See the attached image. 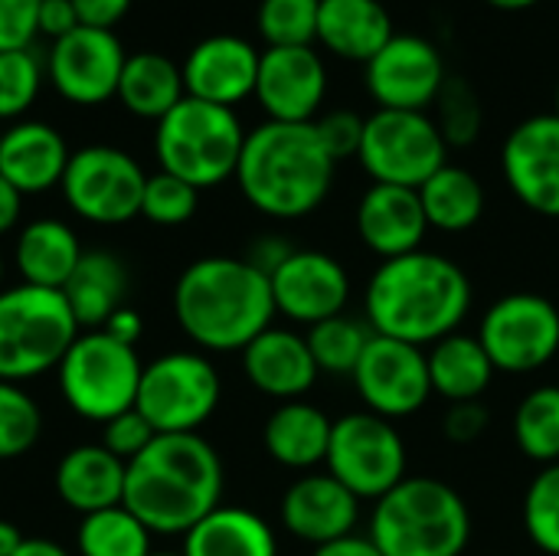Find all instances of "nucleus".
<instances>
[{
  "mask_svg": "<svg viewBox=\"0 0 559 556\" xmlns=\"http://www.w3.org/2000/svg\"><path fill=\"white\" fill-rule=\"evenodd\" d=\"M478 341L495 370L534 374L559 354V308L537 292H511L485 311Z\"/></svg>",
  "mask_w": 559,
  "mask_h": 556,
  "instance_id": "12",
  "label": "nucleus"
},
{
  "mask_svg": "<svg viewBox=\"0 0 559 556\" xmlns=\"http://www.w3.org/2000/svg\"><path fill=\"white\" fill-rule=\"evenodd\" d=\"M20 203H23V193H20L7 177H0V236H3L7 229L16 226V220H20Z\"/></svg>",
  "mask_w": 559,
  "mask_h": 556,
  "instance_id": "52",
  "label": "nucleus"
},
{
  "mask_svg": "<svg viewBox=\"0 0 559 556\" xmlns=\"http://www.w3.org/2000/svg\"><path fill=\"white\" fill-rule=\"evenodd\" d=\"M39 3L43 0H0V52L29 49L39 33Z\"/></svg>",
  "mask_w": 559,
  "mask_h": 556,
  "instance_id": "45",
  "label": "nucleus"
},
{
  "mask_svg": "<svg viewBox=\"0 0 559 556\" xmlns=\"http://www.w3.org/2000/svg\"><path fill=\"white\" fill-rule=\"evenodd\" d=\"M321 0H262L259 33L269 46H311L318 39Z\"/></svg>",
  "mask_w": 559,
  "mask_h": 556,
  "instance_id": "38",
  "label": "nucleus"
},
{
  "mask_svg": "<svg viewBox=\"0 0 559 556\" xmlns=\"http://www.w3.org/2000/svg\"><path fill=\"white\" fill-rule=\"evenodd\" d=\"M223 498V462L200 433H167L128 462L124 508L151 534H187Z\"/></svg>",
  "mask_w": 559,
  "mask_h": 556,
  "instance_id": "2",
  "label": "nucleus"
},
{
  "mask_svg": "<svg viewBox=\"0 0 559 556\" xmlns=\"http://www.w3.org/2000/svg\"><path fill=\"white\" fill-rule=\"evenodd\" d=\"M118 98L128 111L160 121L170 108H177L187 98L183 72L160 52L128 56L118 82Z\"/></svg>",
  "mask_w": 559,
  "mask_h": 556,
  "instance_id": "32",
  "label": "nucleus"
},
{
  "mask_svg": "<svg viewBox=\"0 0 559 556\" xmlns=\"http://www.w3.org/2000/svg\"><path fill=\"white\" fill-rule=\"evenodd\" d=\"M98 331H105L108 338H115L118 344H128V347H134L138 344V338H141V331H144V324H141V315L138 311H131V308H118Z\"/></svg>",
  "mask_w": 559,
  "mask_h": 556,
  "instance_id": "50",
  "label": "nucleus"
},
{
  "mask_svg": "<svg viewBox=\"0 0 559 556\" xmlns=\"http://www.w3.org/2000/svg\"><path fill=\"white\" fill-rule=\"evenodd\" d=\"M246 131L233 108L183 98L157 121L154 147L160 170L187 180L190 187H216L236 177Z\"/></svg>",
  "mask_w": 559,
  "mask_h": 556,
  "instance_id": "6",
  "label": "nucleus"
},
{
  "mask_svg": "<svg viewBox=\"0 0 559 556\" xmlns=\"http://www.w3.org/2000/svg\"><path fill=\"white\" fill-rule=\"evenodd\" d=\"M360 498L334 475H305L282 498V524L288 534L321 547L354 534Z\"/></svg>",
  "mask_w": 559,
  "mask_h": 556,
  "instance_id": "22",
  "label": "nucleus"
},
{
  "mask_svg": "<svg viewBox=\"0 0 559 556\" xmlns=\"http://www.w3.org/2000/svg\"><path fill=\"white\" fill-rule=\"evenodd\" d=\"M468 308L472 282L465 269L449 256L426 249L380 262L364 295L370 331L416 347L455 334Z\"/></svg>",
  "mask_w": 559,
  "mask_h": 556,
  "instance_id": "1",
  "label": "nucleus"
},
{
  "mask_svg": "<svg viewBox=\"0 0 559 556\" xmlns=\"http://www.w3.org/2000/svg\"><path fill=\"white\" fill-rule=\"evenodd\" d=\"M174 315L193 344L206 351H246L272 328V282L249 259H197L177 279Z\"/></svg>",
  "mask_w": 559,
  "mask_h": 556,
  "instance_id": "3",
  "label": "nucleus"
},
{
  "mask_svg": "<svg viewBox=\"0 0 559 556\" xmlns=\"http://www.w3.org/2000/svg\"><path fill=\"white\" fill-rule=\"evenodd\" d=\"M390 39L393 20L380 0H321L318 43L334 56L367 66Z\"/></svg>",
  "mask_w": 559,
  "mask_h": 556,
  "instance_id": "25",
  "label": "nucleus"
},
{
  "mask_svg": "<svg viewBox=\"0 0 559 556\" xmlns=\"http://www.w3.org/2000/svg\"><path fill=\"white\" fill-rule=\"evenodd\" d=\"M23 534L16 531V524L10 521H0V556H13L20 547H23Z\"/></svg>",
  "mask_w": 559,
  "mask_h": 556,
  "instance_id": "53",
  "label": "nucleus"
},
{
  "mask_svg": "<svg viewBox=\"0 0 559 556\" xmlns=\"http://www.w3.org/2000/svg\"><path fill=\"white\" fill-rule=\"evenodd\" d=\"M183 556H278V544L259 514L219 505L183 534Z\"/></svg>",
  "mask_w": 559,
  "mask_h": 556,
  "instance_id": "28",
  "label": "nucleus"
},
{
  "mask_svg": "<svg viewBox=\"0 0 559 556\" xmlns=\"http://www.w3.org/2000/svg\"><path fill=\"white\" fill-rule=\"evenodd\" d=\"M13 556H69L52 541H23V547Z\"/></svg>",
  "mask_w": 559,
  "mask_h": 556,
  "instance_id": "54",
  "label": "nucleus"
},
{
  "mask_svg": "<svg viewBox=\"0 0 559 556\" xmlns=\"http://www.w3.org/2000/svg\"><path fill=\"white\" fill-rule=\"evenodd\" d=\"M527 537L547 556H559V462L544 465L524 495Z\"/></svg>",
  "mask_w": 559,
  "mask_h": 556,
  "instance_id": "39",
  "label": "nucleus"
},
{
  "mask_svg": "<svg viewBox=\"0 0 559 556\" xmlns=\"http://www.w3.org/2000/svg\"><path fill=\"white\" fill-rule=\"evenodd\" d=\"M449 144L426 111H393L377 108L364 125L360 167L373 184L413 187L419 190L439 167H445Z\"/></svg>",
  "mask_w": 559,
  "mask_h": 556,
  "instance_id": "10",
  "label": "nucleus"
},
{
  "mask_svg": "<svg viewBox=\"0 0 559 556\" xmlns=\"http://www.w3.org/2000/svg\"><path fill=\"white\" fill-rule=\"evenodd\" d=\"M69 157L62 134L43 121H20L0 134V177H7L23 197L62 184Z\"/></svg>",
  "mask_w": 559,
  "mask_h": 556,
  "instance_id": "24",
  "label": "nucleus"
},
{
  "mask_svg": "<svg viewBox=\"0 0 559 556\" xmlns=\"http://www.w3.org/2000/svg\"><path fill=\"white\" fill-rule=\"evenodd\" d=\"M328 95V69L314 46H269L259 56L255 98L269 121L308 125Z\"/></svg>",
  "mask_w": 559,
  "mask_h": 556,
  "instance_id": "19",
  "label": "nucleus"
},
{
  "mask_svg": "<svg viewBox=\"0 0 559 556\" xmlns=\"http://www.w3.org/2000/svg\"><path fill=\"white\" fill-rule=\"evenodd\" d=\"M124 292H128V272H124V262L111 252H82L72 279L62 288L75 321L95 331L118 308H124L121 305Z\"/></svg>",
  "mask_w": 559,
  "mask_h": 556,
  "instance_id": "31",
  "label": "nucleus"
},
{
  "mask_svg": "<svg viewBox=\"0 0 559 556\" xmlns=\"http://www.w3.org/2000/svg\"><path fill=\"white\" fill-rule=\"evenodd\" d=\"M314 556H383L380 554V547L370 541V534L367 537H360V534H347V537H341V541H331V544H321Z\"/></svg>",
  "mask_w": 559,
  "mask_h": 556,
  "instance_id": "51",
  "label": "nucleus"
},
{
  "mask_svg": "<svg viewBox=\"0 0 559 556\" xmlns=\"http://www.w3.org/2000/svg\"><path fill=\"white\" fill-rule=\"evenodd\" d=\"M445 79L442 52L416 33H393V39L364 66L370 98L393 111H426L436 105Z\"/></svg>",
  "mask_w": 559,
  "mask_h": 556,
  "instance_id": "15",
  "label": "nucleus"
},
{
  "mask_svg": "<svg viewBox=\"0 0 559 556\" xmlns=\"http://www.w3.org/2000/svg\"><path fill=\"white\" fill-rule=\"evenodd\" d=\"M39 423L36 403L16 383L0 380V462L29 452L39 439Z\"/></svg>",
  "mask_w": 559,
  "mask_h": 556,
  "instance_id": "40",
  "label": "nucleus"
},
{
  "mask_svg": "<svg viewBox=\"0 0 559 556\" xmlns=\"http://www.w3.org/2000/svg\"><path fill=\"white\" fill-rule=\"evenodd\" d=\"M242 370L255 390H262L265 397H278L285 403L305 397L321 374L311 357L308 338L285 328L262 331L242 351Z\"/></svg>",
  "mask_w": 559,
  "mask_h": 556,
  "instance_id": "23",
  "label": "nucleus"
},
{
  "mask_svg": "<svg viewBox=\"0 0 559 556\" xmlns=\"http://www.w3.org/2000/svg\"><path fill=\"white\" fill-rule=\"evenodd\" d=\"M124 475L128 465L105 446H79L62 456L56 469V492L72 511L95 514L124 501Z\"/></svg>",
  "mask_w": 559,
  "mask_h": 556,
  "instance_id": "26",
  "label": "nucleus"
},
{
  "mask_svg": "<svg viewBox=\"0 0 559 556\" xmlns=\"http://www.w3.org/2000/svg\"><path fill=\"white\" fill-rule=\"evenodd\" d=\"M488 3L498 7V10H527V7H534L540 0H488Z\"/></svg>",
  "mask_w": 559,
  "mask_h": 556,
  "instance_id": "55",
  "label": "nucleus"
},
{
  "mask_svg": "<svg viewBox=\"0 0 559 556\" xmlns=\"http://www.w3.org/2000/svg\"><path fill=\"white\" fill-rule=\"evenodd\" d=\"M331 429H334V423L318 406H311L305 400H288L269 416L262 442H265V452L278 465L308 472L328 459Z\"/></svg>",
  "mask_w": 559,
  "mask_h": 556,
  "instance_id": "27",
  "label": "nucleus"
},
{
  "mask_svg": "<svg viewBox=\"0 0 559 556\" xmlns=\"http://www.w3.org/2000/svg\"><path fill=\"white\" fill-rule=\"evenodd\" d=\"M259 56L252 43L239 36H210L200 39L183 62V88L190 98L233 108L242 98L255 95Z\"/></svg>",
  "mask_w": 559,
  "mask_h": 556,
  "instance_id": "20",
  "label": "nucleus"
},
{
  "mask_svg": "<svg viewBox=\"0 0 559 556\" xmlns=\"http://www.w3.org/2000/svg\"><path fill=\"white\" fill-rule=\"evenodd\" d=\"M514 442L531 462H559V387H537L521 400L514 413Z\"/></svg>",
  "mask_w": 559,
  "mask_h": 556,
  "instance_id": "34",
  "label": "nucleus"
},
{
  "mask_svg": "<svg viewBox=\"0 0 559 556\" xmlns=\"http://www.w3.org/2000/svg\"><path fill=\"white\" fill-rule=\"evenodd\" d=\"M128 56L111 29L75 26L49 49V79L66 102L98 105L118 95Z\"/></svg>",
  "mask_w": 559,
  "mask_h": 556,
  "instance_id": "16",
  "label": "nucleus"
},
{
  "mask_svg": "<svg viewBox=\"0 0 559 556\" xmlns=\"http://www.w3.org/2000/svg\"><path fill=\"white\" fill-rule=\"evenodd\" d=\"M364 125H367V118H360V115L350 111V108H337V111H328V115L314 118V131H318L324 151L334 157V164L360 154Z\"/></svg>",
  "mask_w": 559,
  "mask_h": 556,
  "instance_id": "43",
  "label": "nucleus"
},
{
  "mask_svg": "<svg viewBox=\"0 0 559 556\" xmlns=\"http://www.w3.org/2000/svg\"><path fill=\"white\" fill-rule=\"evenodd\" d=\"M554 115H559V82H557V111Z\"/></svg>",
  "mask_w": 559,
  "mask_h": 556,
  "instance_id": "56",
  "label": "nucleus"
},
{
  "mask_svg": "<svg viewBox=\"0 0 559 556\" xmlns=\"http://www.w3.org/2000/svg\"><path fill=\"white\" fill-rule=\"evenodd\" d=\"M36 23H39V33L52 36V43H56V39H62L66 33H72L79 26V16H75L72 0H43Z\"/></svg>",
  "mask_w": 559,
  "mask_h": 556,
  "instance_id": "48",
  "label": "nucleus"
},
{
  "mask_svg": "<svg viewBox=\"0 0 559 556\" xmlns=\"http://www.w3.org/2000/svg\"><path fill=\"white\" fill-rule=\"evenodd\" d=\"M406 442L396 423L364 410L334 419L328 446V475L360 501H380L406 478Z\"/></svg>",
  "mask_w": 559,
  "mask_h": 556,
  "instance_id": "9",
  "label": "nucleus"
},
{
  "mask_svg": "<svg viewBox=\"0 0 559 556\" xmlns=\"http://www.w3.org/2000/svg\"><path fill=\"white\" fill-rule=\"evenodd\" d=\"M79 26H95V29H111L131 7V0H72Z\"/></svg>",
  "mask_w": 559,
  "mask_h": 556,
  "instance_id": "47",
  "label": "nucleus"
},
{
  "mask_svg": "<svg viewBox=\"0 0 559 556\" xmlns=\"http://www.w3.org/2000/svg\"><path fill=\"white\" fill-rule=\"evenodd\" d=\"M75 328L79 321L56 288L20 285L0 292V380L20 383L59 367Z\"/></svg>",
  "mask_w": 559,
  "mask_h": 556,
  "instance_id": "7",
  "label": "nucleus"
},
{
  "mask_svg": "<svg viewBox=\"0 0 559 556\" xmlns=\"http://www.w3.org/2000/svg\"><path fill=\"white\" fill-rule=\"evenodd\" d=\"M82 259L75 233L59 220H36L16 242V269L23 285L62 292Z\"/></svg>",
  "mask_w": 559,
  "mask_h": 556,
  "instance_id": "30",
  "label": "nucleus"
},
{
  "mask_svg": "<svg viewBox=\"0 0 559 556\" xmlns=\"http://www.w3.org/2000/svg\"><path fill=\"white\" fill-rule=\"evenodd\" d=\"M350 380L364 406L390 423L419 413L432 397L429 354L416 344L380 334L370 338Z\"/></svg>",
  "mask_w": 559,
  "mask_h": 556,
  "instance_id": "14",
  "label": "nucleus"
},
{
  "mask_svg": "<svg viewBox=\"0 0 559 556\" xmlns=\"http://www.w3.org/2000/svg\"><path fill=\"white\" fill-rule=\"evenodd\" d=\"M151 556H183V554H151Z\"/></svg>",
  "mask_w": 559,
  "mask_h": 556,
  "instance_id": "58",
  "label": "nucleus"
},
{
  "mask_svg": "<svg viewBox=\"0 0 559 556\" xmlns=\"http://www.w3.org/2000/svg\"><path fill=\"white\" fill-rule=\"evenodd\" d=\"M82 556H151V531L124 508H105L82 518L79 528Z\"/></svg>",
  "mask_w": 559,
  "mask_h": 556,
  "instance_id": "36",
  "label": "nucleus"
},
{
  "mask_svg": "<svg viewBox=\"0 0 559 556\" xmlns=\"http://www.w3.org/2000/svg\"><path fill=\"white\" fill-rule=\"evenodd\" d=\"M370 541L383 556H462L472 541V511L452 485L406 475L377 501Z\"/></svg>",
  "mask_w": 559,
  "mask_h": 556,
  "instance_id": "5",
  "label": "nucleus"
},
{
  "mask_svg": "<svg viewBox=\"0 0 559 556\" xmlns=\"http://www.w3.org/2000/svg\"><path fill=\"white\" fill-rule=\"evenodd\" d=\"M495 364L478 338L472 334H449L429 351V380L432 393L449 403L481 400L495 380Z\"/></svg>",
  "mask_w": 559,
  "mask_h": 556,
  "instance_id": "29",
  "label": "nucleus"
},
{
  "mask_svg": "<svg viewBox=\"0 0 559 556\" xmlns=\"http://www.w3.org/2000/svg\"><path fill=\"white\" fill-rule=\"evenodd\" d=\"M501 170L527 210L559 220V115L524 118L501 147Z\"/></svg>",
  "mask_w": 559,
  "mask_h": 556,
  "instance_id": "18",
  "label": "nucleus"
},
{
  "mask_svg": "<svg viewBox=\"0 0 559 556\" xmlns=\"http://www.w3.org/2000/svg\"><path fill=\"white\" fill-rule=\"evenodd\" d=\"M436 125L449 147H472L485 125V108L475 85L462 75H449L436 98Z\"/></svg>",
  "mask_w": 559,
  "mask_h": 556,
  "instance_id": "37",
  "label": "nucleus"
},
{
  "mask_svg": "<svg viewBox=\"0 0 559 556\" xmlns=\"http://www.w3.org/2000/svg\"><path fill=\"white\" fill-rule=\"evenodd\" d=\"M357 233H360L364 246L370 252H377L383 262L423 249V239L429 233V220H426L419 190L393 187V184H373L360 197Z\"/></svg>",
  "mask_w": 559,
  "mask_h": 556,
  "instance_id": "21",
  "label": "nucleus"
},
{
  "mask_svg": "<svg viewBox=\"0 0 559 556\" xmlns=\"http://www.w3.org/2000/svg\"><path fill=\"white\" fill-rule=\"evenodd\" d=\"M295 252V246H288L285 242V236H262L252 249H249V262L259 269V272H265V275H272L288 256Z\"/></svg>",
  "mask_w": 559,
  "mask_h": 556,
  "instance_id": "49",
  "label": "nucleus"
},
{
  "mask_svg": "<svg viewBox=\"0 0 559 556\" xmlns=\"http://www.w3.org/2000/svg\"><path fill=\"white\" fill-rule=\"evenodd\" d=\"M219 374L200 354H164L141 370L134 410L154 426L157 436L197 433L219 406Z\"/></svg>",
  "mask_w": 559,
  "mask_h": 556,
  "instance_id": "11",
  "label": "nucleus"
},
{
  "mask_svg": "<svg viewBox=\"0 0 559 556\" xmlns=\"http://www.w3.org/2000/svg\"><path fill=\"white\" fill-rule=\"evenodd\" d=\"M0 279H3V256H0Z\"/></svg>",
  "mask_w": 559,
  "mask_h": 556,
  "instance_id": "57",
  "label": "nucleus"
},
{
  "mask_svg": "<svg viewBox=\"0 0 559 556\" xmlns=\"http://www.w3.org/2000/svg\"><path fill=\"white\" fill-rule=\"evenodd\" d=\"M373 331L367 321L350 318L347 311L337 318H328L314 328H308V347L321 374L331 377H354Z\"/></svg>",
  "mask_w": 559,
  "mask_h": 556,
  "instance_id": "35",
  "label": "nucleus"
},
{
  "mask_svg": "<svg viewBox=\"0 0 559 556\" xmlns=\"http://www.w3.org/2000/svg\"><path fill=\"white\" fill-rule=\"evenodd\" d=\"M491 413L481 400H468V403H449V413L442 419V433L449 442L455 446H472L488 433Z\"/></svg>",
  "mask_w": 559,
  "mask_h": 556,
  "instance_id": "46",
  "label": "nucleus"
},
{
  "mask_svg": "<svg viewBox=\"0 0 559 556\" xmlns=\"http://www.w3.org/2000/svg\"><path fill=\"white\" fill-rule=\"evenodd\" d=\"M197 203H200L197 187H190L187 180L160 170V174L147 177V184H144L141 216H147L157 226H180L197 213Z\"/></svg>",
  "mask_w": 559,
  "mask_h": 556,
  "instance_id": "41",
  "label": "nucleus"
},
{
  "mask_svg": "<svg viewBox=\"0 0 559 556\" xmlns=\"http://www.w3.org/2000/svg\"><path fill=\"white\" fill-rule=\"evenodd\" d=\"M147 174L118 147L92 144L69 157L62 174L66 203L88 223L118 226L141 213Z\"/></svg>",
  "mask_w": 559,
  "mask_h": 556,
  "instance_id": "13",
  "label": "nucleus"
},
{
  "mask_svg": "<svg viewBox=\"0 0 559 556\" xmlns=\"http://www.w3.org/2000/svg\"><path fill=\"white\" fill-rule=\"evenodd\" d=\"M154 436H157L154 426L138 410H124L121 416L105 423V442L102 446L128 465L131 459H138L154 442Z\"/></svg>",
  "mask_w": 559,
  "mask_h": 556,
  "instance_id": "44",
  "label": "nucleus"
},
{
  "mask_svg": "<svg viewBox=\"0 0 559 556\" xmlns=\"http://www.w3.org/2000/svg\"><path fill=\"white\" fill-rule=\"evenodd\" d=\"M419 200L432 229L442 233H465L485 216V187L481 180L455 164L439 167L423 187Z\"/></svg>",
  "mask_w": 559,
  "mask_h": 556,
  "instance_id": "33",
  "label": "nucleus"
},
{
  "mask_svg": "<svg viewBox=\"0 0 559 556\" xmlns=\"http://www.w3.org/2000/svg\"><path fill=\"white\" fill-rule=\"evenodd\" d=\"M43 69L29 49L0 52V121L23 115L39 92Z\"/></svg>",
  "mask_w": 559,
  "mask_h": 556,
  "instance_id": "42",
  "label": "nucleus"
},
{
  "mask_svg": "<svg viewBox=\"0 0 559 556\" xmlns=\"http://www.w3.org/2000/svg\"><path fill=\"white\" fill-rule=\"evenodd\" d=\"M334 167L314 121H265L246 134L236 180L259 213L272 220H301L328 200Z\"/></svg>",
  "mask_w": 559,
  "mask_h": 556,
  "instance_id": "4",
  "label": "nucleus"
},
{
  "mask_svg": "<svg viewBox=\"0 0 559 556\" xmlns=\"http://www.w3.org/2000/svg\"><path fill=\"white\" fill-rule=\"evenodd\" d=\"M272 298L275 315H285L295 324H321L328 318L344 315L350 298V275L347 269L314 249H295L272 275Z\"/></svg>",
  "mask_w": 559,
  "mask_h": 556,
  "instance_id": "17",
  "label": "nucleus"
},
{
  "mask_svg": "<svg viewBox=\"0 0 559 556\" xmlns=\"http://www.w3.org/2000/svg\"><path fill=\"white\" fill-rule=\"evenodd\" d=\"M141 370L134 347L118 344L105 331H92L75 338L59 360V390L79 416L108 423L134 410Z\"/></svg>",
  "mask_w": 559,
  "mask_h": 556,
  "instance_id": "8",
  "label": "nucleus"
}]
</instances>
